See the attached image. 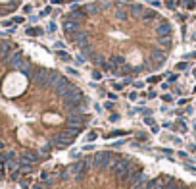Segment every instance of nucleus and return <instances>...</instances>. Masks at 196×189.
Wrapping results in <instances>:
<instances>
[{"label":"nucleus","mask_w":196,"mask_h":189,"mask_svg":"<svg viewBox=\"0 0 196 189\" xmlns=\"http://www.w3.org/2000/svg\"><path fill=\"white\" fill-rule=\"evenodd\" d=\"M31 189H196V182L156 170L135 154L102 149L41 172Z\"/></svg>","instance_id":"obj_2"},{"label":"nucleus","mask_w":196,"mask_h":189,"mask_svg":"<svg viewBox=\"0 0 196 189\" xmlns=\"http://www.w3.org/2000/svg\"><path fill=\"white\" fill-rule=\"evenodd\" d=\"M194 129H196V124H194Z\"/></svg>","instance_id":"obj_4"},{"label":"nucleus","mask_w":196,"mask_h":189,"mask_svg":"<svg viewBox=\"0 0 196 189\" xmlns=\"http://www.w3.org/2000/svg\"><path fill=\"white\" fill-rule=\"evenodd\" d=\"M77 54L102 73L135 79L160 72L177 44L171 19L135 0H90L62 16Z\"/></svg>","instance_id":"obj_1"},{"label":"nucleus","mask_w":196,"mask_h":189,"mask_svg":"<svg viewBox=\"0 0 196 189\" xmlns=\"http://www.w3.org/2000/svg\"><path fill=\"white\" fill-rule=\"evenodd\" d=\"M31 10H33V8H31V4H27V6H23V12H25V14H29V12H31Z\"/></svg>","instance_id":"obj_3"}]
</instances>
